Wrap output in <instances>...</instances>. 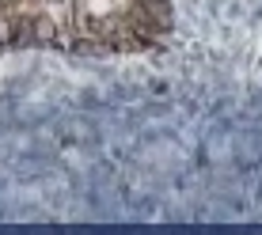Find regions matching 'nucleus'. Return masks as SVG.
<instances>
[{"mask_svg": "<svg viewBox=\"0 0 262 235\" xmlns=\"http://www.w3.org/2000/svg\"><path fill=\"white\" fill-rule=\"evenodd\" d=\"M175 31L171 0H0V50L129 57Z\"/></svg>", "mask_w": 262, "mask_h": 235, "instance_id": "nucleus-1", "label": "nucleus"}]
</instances>
